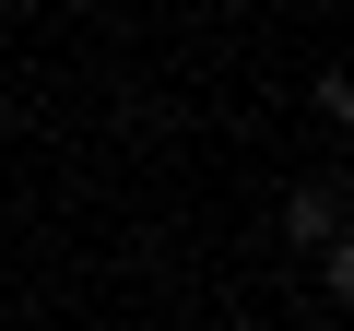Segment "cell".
I'll return each instance as SVG.
<instances>
[{
    "label": "cell",
    "mask_w": 354,
    "mask_h": 331,
    "mask_svg": "<svg viewBox=\"0 0 354 331\" xmlns=\"http://www.w3.org/2000/svg\"><path fill=\"white\" fill-rule=\"evenodd\" d=\"M283 225H295L307 249H330V237H342V190H295V202H283Z\"/></svg>",
    "instance_id": "6da1fadb"
}]
</instances>
